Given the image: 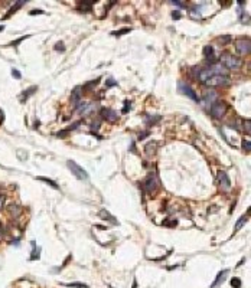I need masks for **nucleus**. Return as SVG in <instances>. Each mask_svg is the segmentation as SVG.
I'll return each instance as SVG.
<instances>
[{
  "label": "nucleus",
  "mask_w": 251,
  "mask_h": 288,
  "mask_svg": "<svg viewBox=\"0 0 251 288\" xmlns=\"http://www.w3.org/2000/svg\"><path fill=\"white\" fill-rule=\"evenodd\" d=\"M220 64H222V65L225 66L227 69H238V68H241V65H242V62H241L240 58H237V56H232V55H224L221 56V62Z\"/></svg>",
  "instance_id": "1"
},
{
  "label": "nucleus",
  "mask_w": 251,
  "mask_h": 288,
  "mask_svg": "<svg viewBox=\"0 0 251 288\" xmlns=\"http://www.w3.org/2000/svg\"><path fill=\"white\" fill-rule=\"evenodd\" d=\"M67 166H68V169L72 172V174L77 177V179H79V180H87L88 179V174H87V172L82 169L79 164H77L75 162H72V160H68L67 162Z\"/></svg>",
  "instance_id": "2"
},
{
  "label": "nucleus",
  "mask_w": 251,
  "mask_h": 288,
  "mask_svg": "<svg viewBox=\"0 0 251 288\" xmlns=\"http://www.w3.org/2000/svg\"><path fill=\"white\" fill-rule=\"evenodd\" d=\"M208 86H227L230 85V76L228 75H216L209 78L205 82Z\"/></svg>",
  "instance_id": "3"
},
{
  "label": "nucleus",
  "mask_w": 251,
  "mask_h": 288,
  "mask_svg": "<svg viewBox=\"0 0 251 288\" xmlns=\"http://www.w3.org/2000/svg\"><path fill=\"white\" fill-rule=\"evenodd\" d=\"M211 114H212V117L214 118H222V117L225 115L227 112V104L225 102H221V101H216L215 104H212L209 108Z\"/></svg>",
  "instance_id": "4"
},
{
  "label": "nucleus",
  "mask_w": 251,
  "mask_h": 288,
  "mask_svg": "<svg viewBox=\"0 0 251 288\" xmlns=\"http://www.w3.org/2000/svg\"><path fill=\"white\" fill-rule=\"evenodd\" d=\"M143 187H144V190H146L149 195H152V193H154L156 190H157V187H159V180L156 179V176H154V174H150V176L144 180Z\"/></svg>",
  "instance_id": "5"
},
{
  "label": "nucleus",
  "mask_w": 251,
  "mask_h": 288,
  "mask_svg": "<svg viewBox=\"0 0 251 288\" xmlns=\"http://www.w3.org/2000/svg\"><path fill=\"white\" fill-rule=\"evenodd\" d=\"M235 51L242 56L248 55V53H250V39H245V38L238 39V41L235 42Z\"/></svg>",
  "instance_id": "6"
},
{
  "label": "nucleus",
  "mask_w": 251,
  "mask_h": 288,
  "mask_svg": "<svg viewBox=\"0 0 251 288\" xmlns=\"http://www.w3.org/2000/svg\"><path fill=\"white\" fill-rule=\"evenodd\" d=\"M97 108V104H92V102H79L75 110H77L81 115H88L90 112H92L94 110Z\"/></svg>",
  "instance_id": "7"
},
{
  "label": "nucleus",
  "mask_w": 251,
  "mask_h": 288,
  "mask_svg": "<svg viewBox=\"0 0 251 288\" xmlns=\"http://www.w3.org/2000/svg\"><path fill=\"white\" fill-rule=\"evenodd\" d=\"M179 89H180L182 92H183L185 95H188V97H189L190 100H194V101H199V98H198V95L195 94V91L192 89V88H190L189 85H188V84H186V82H183V81H180V82H179Z\"/></svg>",
  "instance_id": "8"
},
{
  "label": "nucleus",
  "mask_w": 251,
  "mask_h": 288,
  "mask_svg": "<svg viewBox=\"0 0 251 288\" xmlns=\"http://www.w3.org/2000/svg\"><path fill=\"white\" fill-rule=\"evenodd\" d=\"M101 115L108 122H116L118 120V114L114 110H111V108H103L101 110Z\"/></svg>",
  "instance_id": "9"
},
{
  "label": "nucleus",
  "mask_w": 251,
  "mask_h": 288,
  "mask_svg": "<svg viewBox=\"0 0 251 288\" xmlns=\"http://www.w3.org/2000/svg\"><path fill=\"white\" fill-rule=\"evenodd\" d=\"M218 182H220V186L222 187V190L228 192V190L231 189V180H230V177H228V174H227L225 172L218 173Z\"/></svg>",
  "instance_id": "10"
},
{
  "label": "nucleus",
  "mask_w": 251,
  "mask_h": 288,
  "mask_svg": "<svg viewBox=\"0 0 251 288\" xmlns=\"http://www.w3.org/2000/svg\"><path fill=\"white\" fill-rule=\"evenodd\" d=\"M81 86H77L74 91H72V97H71V102L74 104V107H77L79 102H81Z\"/></svg>",
  "instance_id": "11"
},
{
  "label": "nucleus",
  "mask_w": 251,
  "mask_h": 288,
  "mask_svg": "<svg viewBox=\"0 0 251 288\" xmlns=\"http://www.w3.org/2000/svg\"><path fill=\"white\" fill-rule=\"evenodd\" d=\"M228 275V269H224V271H221L218 275H216V278H215V281L211 284V288H215V287H218L221 283H224V279H225V277Z\"/></svg>",
  "instance_id": "12"
},
{
  "label": "nucleus",
  "mask_w": 251,
  "mask_h": 288,
  "mask_svg": "<svg viewBox=\"0 0 251 288\" xmlns=\"http://www.w3.org/2000/svg\"><path fill=\"white\" fill-rule=\"evenodd\" d=\"M218 101V95H216L215 91H208L205 92V98H204V102L206 104H215Z\"/></svg>",
  "instance_id": "13"
},
{
  "label": "nucleus",
  "mask_w": 251,
  "mask_h": 288,
  "mask_svg": "<svg viewBox=\"0 0 251 288\" xmlns=\"http://www.w3.org/2000/svg\"><path fill=\"white\" fill-rule=\"evenodd\" d=\"M98 215H100V217H103L104 221H110L113 225H117V223H118L117 221H116V217H114L113 215H110V212H108V210H105V209H101Z\"/></svg>",
  "instance_id": "14"
},
{
  "label": "nucleus",
  "mask_w": 251,
  "mask_h": 288,
  "mask_svg": "<svg viewBox=\"0 0 251 288\" xmlns=\"http://www.w3.org/2000/svg\"><path fill=\"white\" fill-rule=\"evenodd\" d=\"M35 91H38V86H35V85L31 86V88H28V89H25V91H23V94L20 95V101L25 102L26 100H28V98H29V97H31Z\"/></svg>",
  "instance_id": "15"
},
{
  "label": "nucleus",
  "mask_w": 251,
  "mask_h": 288,
  "mask_svg": "<svg viewBox=\"0 0 251 288\" xmlns=\"http://www.w3.org/2000/svg\"><path fill=\"white\" fill-rule=\"evenodd\" d=\"M204 56H205L208 61L214 59V56H215V51H214V48H212L211 45H206L205 48H204Z\"/></svg>",
  "instance_id": "16"
},
{
  "label": "nucleus",
  "mask_w": 251,
  "mask_h": 288,
  "mask_svg": "<svg viewBox=\"0 0 251 288\" xmlns=\"http://www.w3.org/2000/svg\"><path fill=\"white\" fill-rule=\"evenodd\" d=\"M7 212H9V215H10L12 217H17L19 215H20V207L17 206V205H10V206L7 207Z\"/></svg>",
  "instance_id": "17"
},
{
  "label": "nucleus",
  "mask_w": 251,
  "mask_h": 288,
  "mask_svg": "<svg viewBox=\"0 0 251 288\" xmlns=\"http://www.w3.org/2000/svg\"><path fill=\"white\" fill-rule=\"evenodd\" d=\"M247 221H248V216H245V215H244V216H241L240 219H238V222L235 223V228H234V233L238 232L241 228H242V226H244V225L247 223Z\"/></svg>",
  "instance_id": "18"
},
{
  "label": "nucleus",
  "mask_w": 251,
  "mask_h": 288,
  "mask_svg": "<svg viewBox=\"0 0 251 288\" xmlns=\"http://www.w3.org/2000/svg\"><path fill=\"white\" fill-rule=\"evenodd\" d=\"M98 82H100V78H97V79H94V81L90 82V84H87V85L81 86V89H82V91H91V89L94 88V86L98 85Z\"/></svg>",
  "instance_id": "19"
},
{
  "label": "nucleus",
  "mask_w": 251,
  "mask_h": 288,
  "mask_svg": "<svg viewBox=\"0 0 251 288\" xmlns=\"http://www.w3.org/2000/svg\"><path fill=\"white\" fill-rule=\"evenodd\" d=\"M38 180H41V182H45L46 184H49V186L54 187V189H59V186L57 184V182H54V180H51V179H46V177H38Z\"/></svg>",
  "instance_id": "20"
},
{
  "label": "nucleus",
  "mask_w": 251,
  "mask_h": 288,
  "mask_svg": "<svg viewBox=\"0 0 251 288\" xmlns=\"http://www.w3.org/2000/svg\"><path fill=\"white\" fill-rule=\"evenodd\" d=\"M91 6H92V3H87V2H81V3H79V7H78V10H87V12H91Z\"/></svg>",
  "instance_id": "21"
},
{
  "label": "nucleus",
  "mask_w": 251,
  "mask_h": 288,
  "mask_svg": "<svg viewBox=\"0 0 251 288\" xmlns=\"http://www.w3.org/2000/svg\"><path fill=\"white\" fill-rule=\"evenodd\" d=\"M20 6H23V2H17V3H16V5L13 6V7H12L10 10H9V13H7V15L5 16V19H7V17H9V16H10V15H13V13H15V12L17 10L19 7H20Z\"/></svg>",
  "instance_id": "22"
},
{
  "label": "nucleus",
  "mask_w": 251,
  "mask_h": 288,
  "mask_svg": "<svg viewBox=\"0 0 251 288\" xmlns=\"http://www.w3.org/2000/svg\"><path fill=\"white\" fill-rule=\"evenodd\" d=\"M65 285L69 288H88V285L81 284V283H71V284H65Z\"/></svg>",
  "instance_id": "23"
},
{
  "label": "nucleus",
  "mask_w": 251,
  "mask_h": 288,
  "mask_svg": "<svg viewBox=\"0 0 251 288\" xmlns=\"http://www.w3.org/2000/svg\"><path fill=\"white\" fill-rule=\"evenodd\" d=\"M231 285L234 288H241V279L240 278H237V277H234L232 279H231Z\"/></svg>",
  "instance_id": "24"
},
{
  "label": "nucleus",
  "mask_w": 251,
  "mask_h": 288,
  "mask_svg": "<svg viewBox=\"0 0 251 288\" xmlns=\"http://www.w3.org/2000/svg\"><path fill=\"white\" fill-rule=\"evenodd\" d=\"M130 32V27H124V29H120V31H117V32H113L111 35H114V36H121L123 33H128Z\"/></svg>",
  "instance_id": "25"
},
{
  "label": "nucleus",
  "mask_w": 251,
  "mask_h": 288,
  "mask_svg": "<svg viewBox=\"0 0 251 288\" xmlns=\"http://www.w3.org/2000/svg\"><path fill=\"white\" fill-rule=\"evenodd\" d=\"M241 146H242V150H245V151H250V140H248V138H244Z\"/></svg>",
  "instance_id": "26"
},
{
  "label": "nucleus",
  "mask_w": 251,
  "mask_h": 288,
  "mask_svg": "<svg viewBox=\"0 0 251 288\" xmlns=\"http://www.w3.org/2000/svg\"><path fill=\"white\" fill-rule=\"evenodd\" d=\"M29 36H31V35H25V36H22V38H19V39H16L15 42H12L10 45H12V46H17V45H19V43H20L22 41H25L26 38H29Z\"/></svg>",
  "instance_id": "27"
},
{
  "label": "nucleus",
  "mask_w": 251,
  "mask_h": 288,
  "mask_svg": "<svg viewBox=\"0 0 251 288\" xmlns=\"http://www.w3.org/2000/svg\"><path fill=\"white\" fill-rule=\"evenodd\" d=\"M105 85H107L108 88H110V86H116L117 85V81H116L114 78H108L107 81H105Z\"/></svg>",
  "instance_id": "28"
},
{
  "label": "nucleus",
  "mask_w": 251,
  "mask_h": 288,
  "mask_svg": "<svg viewBox=\"0 0 251 288\" xmlns=\"http://www.w3.org/2000/svg\"><path fill=\"white\" fill-rule=\"evenodd\" d=\"M244 130L247 131V134H250V120H245V121H244Z\"/></svg>",
  "instance_id": "29"
},
{
  "label": "nucleus",
  "mask_w": 251,
  "mask_h": 288,
  "mask_svg": "<svg viewBox=\"0 0 251 288\" xmlns=\"http://www.w3.org/2000/svg\"><path fill=\"white\" fill-rule=\"evenodd\" d=\"M12 75L15 76V78H17V79H20L22 78V75H20V72L17 71V69H12Z\"/></svg>",
  "instance_id": "30"
},
{
  "label": "nucleus",
  "mask_w": 251,
  "mask_h": 288,
  "mask_svg": "<svg viewBox=\"0 0 251 288\" xmlns=\"http://www.w3.org/2000/svg\"><path fill=\"white\" fill-rule=\"evenodd\" d=\"M5 200H6L5 195H2V193H0V209H3V206H5Z\"/></svg>",
  "instance_id": "31"
},
{
  "label": "nucleus",
  "mask_w": 251,
  "mask_h": 288,
  "mask_svg": "<svg viewBox=\"0 0 251 288\" xmlns=\"http://www.w3.org/2000/svg\"><path fill=\"white\" fill-rule=\"evenodd\" d=\"M55 49H57V51H59V49L64 51V49H65V48H64V43H62V42H58L57 45H55Z\"/></svg>",
  "instance_id": "32"
},
{
  "label": "nucleus",
  "mask_w": 251,
  "mask_h": 288,
  "mask_svg": "<svg viewBox=\"0 0 251 288\" xmlns=\"http://www.w3.org/2000/svg\"><path fill=\"white\" fill-rule=\"evenodd\" d=\"M124 104H126V105H124V108H123V112H124V114H126V112L128 111V108H130V102H128V101H126V102H124Z\"/></svg>",
  "instance_id": "33"
},
{
  "label": "nucleus",
  "mask_w": 251,
  "mask_h": 288,
  "mask_svg": "<svg viewBox=\"0 0 251 288\" xmlns=\"http://www.w3.org/2000/svg\"><path fill=\"white\" fill-rule=\"evenodd\" d=\"M68 133H69L68 130H65V131H59V133H57V136H58V137H65Z\"/></svg>",
  "instance_id": "34"
},
{
  "label": "nucleus",
  "mask_w": 251,
  "mask_h": 288,
  "mask_svg": "<svg viewBox=\"0 0 251 288\" xmlns=\"http://www.w3.org/2000/svg\"><path fill=\"white\" fill-rule=\"evenodd\" d=\"M230 39H231V38H230V36H228V35H227V36H224V38H220V41H222V42H224V43H227V42H230Z\"/></svg>",
  "instance_id": "35"
},
{
  "label": "nucleus",
  "mask_w": 251,
  "mask_h": 288,
  "mask_svg": "<svg viewBox=\"0 0 251 288\" xmlns=\"http://www.w3.org/2000/svg\"><path fill=\"white\" fill-rule=\"evenodd\" d=\"M3 236H5V229H3L2 223H0V239H3Z\"/></svg>",
  "instance_id": "36"
},
{
  "label": "nucleus",
  "mask_w": 251,
  "mask_h": 288,
  "mask_svg": "<svg viewBox=\"0 0 251 288\" xmlns=\"http://www.w3.org/2000/svg\"><path fill=\"white\" fill-rule=\"evenodd\" d=\"M42 13H43L42 10H32L31 12V15H42Z\"/></svg>",
  "instance_id": "37"
},
{
  "label": "nucleus",
  "mask_w": 251,
  "mask_h": 288,
  "mask_svg": "<svg viewBox=\"0 0 251 288\" xmlns=\"http://www.w3.org/2000/svg\"><path fill=\"white\" fill-rule=\"evenodd\" d=\"M172 17H173V19H180V13H173Z\"/></svg>",
  "instance_id": "38"
},
{
  "label": "nucleus",
  "mask_w": 251,
  "mask_h": 288,
  "mask_svg": "<svg viewBox=\"0 0 251 288\" xmlns=\"http://www.w3.org/2000/svg\"><path fill=\"white\" fill-rule=\"evenodd\" d=\"M3 120H5V117H3V112L0 110V122H3Z\"/></svg>",
  "instance_id": "39"
},
{
  "label": "nucleus",
  "mask_w": 251,
  "mask_h": 288,
  "mask_svg": "<svg viewBox=\"0 0 251 288\" xmlns=\"http://www.w3.org/2000/svg\"><path fill=\"white\" fill-rule=\"evenodd\" d=\"M137 287V284H136V281H134V284H133V288H136Z\"/></svg>",
  "instance_id": "40"
},
{
  "label": "nucleus",
  "mask_w": 251,
  "mask_h": 288,
  "mask_svg": "<svg viewBox=\"0 0 251 288\" xmlns=\"http://www.w3.org/2000/svg\"><path fill=\"white\" fill-rule=\"evenodd\" d=\"M0 31H3V26H0Z\"/></svg>",
  "instance_id": "41"
}]
</instances>
